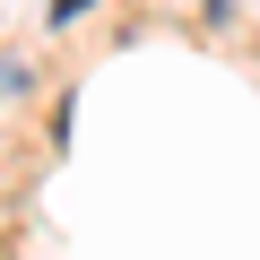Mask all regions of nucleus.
<instances>
[{
	"label": "nucleus",
	"mask_w": 260,
	"mask_h": 260,
	"mask_svg": "<svg viewBox=\"0 0 260 260\" xmlns=\"http://www.w3.org/2000/svg\"><path fill=\"white\" fill-rule=\"evenodd\" d=\"M78 9H95V0H52V26H70Z\"/></svg>",
	"instance_id": "f257e3e1"
}]
</instances>
